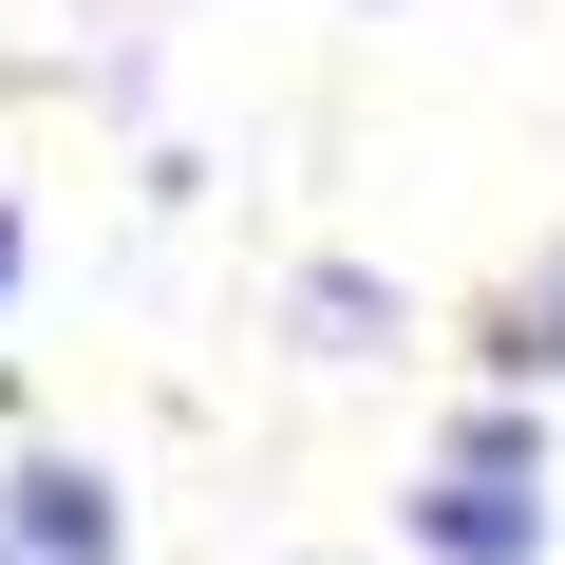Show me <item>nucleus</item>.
Segmentation results:
<instances>
[{"mask_svg":"<svg viewBox=\"0 0 565 565\" xmlns=\"http://www.w3.org/2000/svg\"><path fill=\"white\" fill-rule=\"evenodd\" d=\"M282 321H302V359H396V340H415V302H396L377 264H302Z\"/></svg>","mask_w":565,"mask_h":565,"instance_id":"nucleus-4","label":"nucleus"},{"mask_svg":"<svg viewBox=\"0 0 565 565\" xmlns=\"http://www.w3.org/2000/svg\"><path fill=\"white\" fill-rule=\"evenodd\" d=\"M20 264H39V226H20V189H0V302H20Z\"/></svg>","mask_w":565,"mask_h":565,"instance_id":"nucleus-5","label":"nucleus"},{"mask_svg":"<svg viewBox=\"0 0 565 565\" xmlns=\"http://www.w3.org/2000/svg\"><path fill=\"white\" fill-rule=\"evenodd\" d=\"M0 546H39V565H132V509L95 452H20L0 471Z\"/></svg>","mask_w":565,"mask_h":565,"instance_id":"nucleus-2","label":"nucleus"},{"mask_svg":"<svg viewBox=\"0 0 565 565\" xmlns=\"http://www.w3.org/2000/svg\"><path fill=\"white\" fill-rule=\"evenodd\" d=\"M0 565H39V546H0Z\"/></svg>","mask_w":565,"mask_h":565,"instance_id":"nucleus-6","label":"nucleus"},{"mask_svg":"<svg viewBox=\"0 0 565 565\" xmlns=\"http://www.w3.org/2000/svg\"><path fill=\"white\" fill-rule=\"evenodd\" d=\"M471 377H509V396H546V377H565V245H546V264H509L490 302H471Z\"/></svg>","mask_w":565,"mask_h":565,"instance_id":"nucleus-3","label":"nucleus"},{"mask_svg":"<svg viewBox=\"0 0 565 565\" xmlns=\"http://www.w3.org/2000/svg\"><path fill=\"white\" fill-rule=\"evenodd\" d=\"M302 565H340V546H302Z\"/></svg>","mask_w":565,"mask_h":565,"instance_id":"nucleus-7","label":"nucleus"},{"mask_svg":"<svg viewBox=\"0 0 565 565\" xmlns=\"http://www.w3.org/2000/svg\"><path fill=\"white\" fill-rule=\"evenodd\" d=\"M546 527H565L546 471H471V452H434V490H396V546H415V565H546Z\"/></svg>","mask_w":565,"mask_h":565,"instance_id":"nucleus-1","label":"nucleus"}]
</instances>
